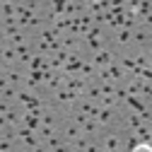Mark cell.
<instances>
[{"mask_svg":"<svg viewBox=\"0 0 152 152\" xmlns=\"http://www.w3.org/2000/svg\"><path fill=\"white\" fill-rule=\"evenodd\" d=\"M133 152H152V147L142 142V145H135V147H133Z\"/></svg>","mask_w":152,"mask_h":152,"instance_id":"cell-1","label":"cell"}]
</instances>
